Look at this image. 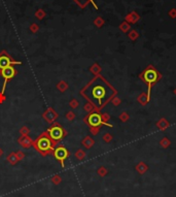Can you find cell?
<instances>
[{"label":"cell","instance_id":"6da1fadb","mask_svg":"<svg viewBox=\"0 0 176 197\" xmlns=\"http://www.w3.org/2000/svg\"><path fill=\"white\" fill-rule=\"evenodd\" d=\"M82 95H84L95 107L100 109L113 98L115 90L103 78L97 76L82 91Z\"/></svg>","mask_w":176,"mask_h":197},{"label":"cell","instance_id":"7a4b0ae2","mask_svg":"<svg viewBox=\"0 0 176 197\" xmlns=\"http://www.w3.org/2000/svg\"><path fill=\"white\" fill-rule=\"evenodd\" d=\"M56 143L50 139V135L48 132H44L41 134L35 141H33V146L36 149V151L39 152L41 155L46 156L48 154L52 153L54 147Z\"/></svg>","mask_w":176,"mask_h":197},{"label":"cell","instance_id":"3957f363","mask_svg":"<svg viewBox=\"0 0 176 197\" xmlns=\"http://www.w3.org/2000/svg\"><path fill=\"white\" fill-rule=\"evenodd\" d=\"M48 135H50V139H52L55 143H59V141L64 137V135L66 134V132L64 131L63 128L56 123L48 130Z\"/></svg>","mask_w":176,"mask_h":197},{"label":"cell","instance_id":"277c9868","mask_svg":"<svg viewBox=\"0 0 176 197\" xmlns=\"http://www.w3.org/2000/svg\"><path fill=\"white\" fill-rule=\"evenodd\" d=\"M143 80L148 84V93L150 92L151 85H153L158 80H159V74L155 71L153 68L148 67L144 72H143Z\"/></svg>","mask_w":176,"mask_h":197},{"label":"cell","instance_id":"5b68a950","mask_svg":"<svg viewBox=\"0 0 176 197\" xmlns=\"http://www.w3.org/2000/svg\"><path fill=\"white\" fill-rule=\"evenodd\" d=\"M54 156L56 158V160H58L60 163H61L62 167H65V164H64V161L69 157V152L63 146H59L58 148L54 150Z\"/></svg>","mask_w":176,"mask_h":197},{"label":"cell","instance_id":"8992f818","mask_svg":"<svg viewBox=\"0 0 176 197\" xmlns=\"http://www.w3.org/2000/svg\"><path fill=\"white\" fill-rule=\"evenodd\" d=\"M0 72H1V76L4 79V84H3V87H2V91H1V94H3L5 91V87H6L7 82H9V80H11V79L16 76L17 71H16L13 66H9V67L4 68V69L0 70Z\"/></svg>","mask_w":176,"mask_h":197},{"label":"cell","instance_id":"52a82bcc","mask_svg":"<svg viewBox=\"0 0 176 197\" xmlns=\"http://www.w3.org/2000/svg\"><path fill=\"white\" fill-rule=\"evenodd\" d=\"M16 64H21L19 61H13L9 55H7L5 52H2V54H0V70L4 69V68L9 67V66H13Z\"/></svg>","mask_w":176,"mask_h":197},{"label":"cell","instance_id":"ba28073f","mask_svg":"<svg viewBox=\"0 0 176 197\" xmlns=\"http://www.w3.org/2000/svg\"><path fill=\"white\" fill-rule=\"evenodd\" d=\"M87 122H88L89 125L92 126V127H98L101 124H104V122H103L102 120V117H101L99 113H96L89 115L88 118H87Z\"/></svg>","mask_w":176,"mask_h":197},{"label":"cell","instance_id":"9c48e42d","mask_svg":"<svg viewBox=\"0 0 176 197\" xmlns=\"http://www.w3.org/2000/svg\"><path fill=\"white\" fill-rule=\"evenodd\" d=\"M19 143H21L23 148H30L31 146H33V141L30 137L26 136V135L22 137V138H20Z\"/></svg>","mask_w":176,"mask_h":197},{"label":"cell","instance_id":"30bf717a","mask_svg":"<svg viewBox=\"0 0 176 197\" xmlns=\"http://www.w3.org/2000/svg\"><path fill=\"white\" fill-rule=\"evenodd\" d=\"M43 117L45 118V119L48 120V122H53L57 117H58V115H57V113H55V111H53L52 108H48V111H46L45 113H43Z\"/></svg>","mask_w":176,"mask_h":197},{"label":"cell","instance_id":"8fae6325","mask_svg":"<svg viewBox=\"0 0 176 197\" xmlns=\"http://www.w3.org/2000/svg\"><path fill=\"white\" fill-rule=\"evenodd\" d=\"M74 1H75V2L77 3V4L79 5L80 7H82V9H84V7H86L87 5H88L90 2H91V3H93V4H94V6L97 9V5L95 4L94 0H74Z\"/></svg>","mask_w":176,"mask_h":197},{"label":"cell","instance_id":"7c38bea8","mask_svg":"<svg viewBox=\"0 0 176 197\" xmlns=\"http://www.w3.org/2000/svg\"><path fill=\"white\" fill-rule=\"evenodd\" d=\"M7 161H9V163L11 164V165H16V164L18 163V161H19V159H18V156H17V153L9 154V155L7 156Z\"/></svg>","mask_w":176,"mask_h":197},{"label":"cell","instance_id":"4fadbf2b","mask_svg":"<svg viewBox=\"0 0 176 197\" xmlns=\"http://www.w3.org/2000/svg\"><path fill=\"white\" fill-rule=\"evenodd\" d=\"M35 17L37 18L38 20H42L45 17V13H44V11H42V9H38L35 13Z\"/></svg>","mask_w":176,"mask_h":197},{"label":"cell","instance_id":"5bb4252c","mask_svg":"<svg viewBox=\"0 0 176 197\" xmlns=\"http://www.w3.org/2000/svg\"><path fill=\"white\" fill-rule=\"evenodd\" d=\"M52 182L54 183L55 185H59V184H60V183L62 182L61 176H58V174H57V176H53V178H52Z\"/></svg>","mask_w":176,"mask_h":197},{"label":"cell","instance_id":"9a60e30c","mask_svg":"<svg viewBox=\"0 0 176 197\" xmlns=\"http://www.w3.org/2000/svg\"><path fill=\"white\" fill-rule=\"evenodd\" d=\"M84 145L86 146L87 148H90L91 146L93 145L92 138H90V137H86V138H84Z\"/></svg>","mask_w":176,"mask_h":197},{"label":"cell","instance_id":"2e32d148","mask_svg":"<svg viewBox=\"0 0 176 197\" xmlns=\"http://www.w3.org/2000/svg\"><path fill=\"white\" fill-rule=\"evenodd\" d=\"M94 23L96 24V25L98 26V27H101V26L103 25V23H104V21H103V20L101 19V18H97V19L95 20Z\"/></svg>","mask_w":176,"mask_h":197},{"label":"cell","instance_id":"e0dca14e","mask_svg":"<svg viewBox=\"0 0 176 197\" xmlns=\"http://www.w3.org/2000/svg\"><path fill=\"white\" fill-rule=\"evenodd\" d=\"M76 157H77V159L82 160L84 158V153L79 150V151H77V153H76Z\"/></svg>","mask_w":176,"mask_h":197},{"label":"cell","instance_id":"ac0fdd59","mask_svg":"<svg viewBox=\"0 0 176 197\" xmlns=\"http://www.w3.org/2000/svg\"><path fill=\"white\" fill-rule=\"evenodd\" d=\"M30 30H31L33 33L37 32L38 31V25H37V24H32V25L30 26Z\"/></svg>","mask_w":176,"mask_h":197},{"label":"cell","instance_id":"d6986e66","mask_svg":"<svg viewBox=\"0 0 176 197\" xmlns=\"http://www.w3.org/2000/svg\"><path fill=\"white\" fill-rule=\"evenodd\" d=\"M17 156H18V159H19V161H20V160H22L24 157H25V154H24L23 152H17Z\"/></svg>","mask_w":176,"mask_h":197},{"label":"cell","instance_id":"ffe728a7","mask_svg":"<svg viewBox=\"0 0 176 197\" xmlns=\"http://www.w3.org/2000/svg\"><path fill=\"white\" fill-rule=\"evenodd\" d=\"M121 29L124 30V31H127V30L129 29V25L127 23H123L122 26H121Z\"/></svg>","mask_w":176,"mask_h":197},{"label":"cell","instance_id":"44dd1931","mask_svg":"<svg viewBox=\"0 0 176 197\" xmlns=\"http://www.w3.org/2000/svg\"><path fill=\"white\" fill-rule=\"evenodd\" d=\"M98 173L100 174V176H104V174H105V169H104V168H100V169L98 170Z\"/></svg>","mask_w":176,"mask_h":197},{"label":"cell","instance_id":"7402d4cb","mask_svg":"<svg viewBox=\"0 0 176 197\" xmlns=\"http://www.w3.org/2000/svg\"><path fill=\"white\" fill-rule=\"evenodd\" d=\"M72 116H73V115H72L71 113H68V116H67V118L70 120V119H72Z\"/></svg>","mask_w":176,"mask_h":197},{"label":"cell","instance_id":"603a6c76","mask_svg":"<svg viewBox=\"0 0 176 197\" xmlns=\"http://www.w3.org/2000/svg\"><path fill=\"white\" fill-rule=\"evenodd\" d=\"M2 154H3V152H2V150L0 149V157H1V156H2Z\"/></svg>","mask_w":176,"mask_h":197}]
</instances>
